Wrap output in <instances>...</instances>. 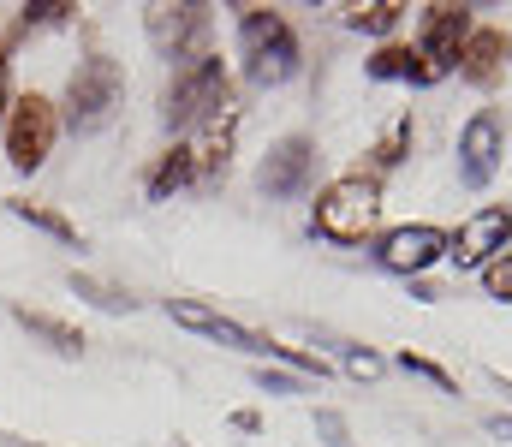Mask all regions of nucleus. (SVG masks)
I'll return each instance as SVG.
<instances>
[{
	"label": "nucleus",
	"instance_id": "10",
	"mask_svg": "<svg viewBox=\"0 0 512 447\" xmlns=\"http://www.w3.org/2000/svg\"><path fill=\"white\" fill-rule=\"evenodd\" d=\"M310 167H316V144L310 138H280V144L268 149V161H262V191L268 197H298L304 185H310Z\"/></svg>",
	"mask_w": 512,
	"mask_h": 447
},
{
	"label": "nucleus",
	"instance_id": "26",
	"mask_svg": "<svg viewBox=\"0 0 512 447\" xmlns=\"http://www.w3.org/2000/svg\"><path fill=\"white\" fill-rule=\"evenodd\" d=\"M441 78H447V66H435L429 54H417V60H411V84H441Z\"/></svg>",
	"mask_w": 512,
	"mask_h": 447
},
{
	"label": "nucleus",
	"instance_id": "14",
	"mask_svg": "<svg viewBox=\"0 0 512 447\" xmlns=\"http://www.w3.org/2000/svg\"><path fill=\"white\" fill-rule=\"evenodd\" d=\"M18 322H24V328H30L36 340H48V346H54L60 358H78V352H84V334H78L72 322L48 316V310H18Z\"/></svg>",
	"mask_w": 512,
	"mask_h": 447
},
{
	"label": "nucleus",
	"instance_id": "8",
	"mask_svg": "<svg viewBox=\"0 0 512 447\" xmlns=\"http://www.w3.org/2000/svg\"><path fill=\"white\" fill-rule=\"evenodd\" d=\"M203 36H209V6H149V42L167 60H197Z\"/></svg>",
	"mask_w": 512,
	"mask_h": 447
},
{
	"label": "nucleus",
	"instance_id": "29",
	"mask_svg": "<svg viewBox=\"0 0 512 447\" xmlns=\"http://www.w3.org/2000/svg\"><path fill=\"white\" fill-rule=\"evenodd\" d=\"M0 54H6V42H0ZM0 114H6V60H0Z\"/></svg>",
	"mask_w": 512,
	"mask_h": 447
},
{
	"label": "nucleus",
	"instance_id": "17",
	"mask_svg": "<svg viewBox=\"0 0 512 447\" xmlns=\"http://www.w3.org/2000/svg\"><path fill=\"white\" fill-rule=\"evenodd\" d=\"M72 293L90 298V304H102V310H131L137 298L120 293V287H108V281H90V275H72Z\"/></svg>",
	"mask_w": 512,
	"mask_h": 447
},
{
	"label": "nucleus",
	"instance_id": "5",
	"mask_svg": "<svg viewBox=\"0 0 512 447\" xmlns=\"http://www.w3.org/2000/svg\"><path fill=\"white\" fill-rule=\"evenodd\" d=\"M54 132H60V114L48 96H18L12 102V120H6V161L18 173H36L54 149Z\"/></svg>",
	"mask_w": 512,
	"mask_h": 447
},
{
	"label": "nucleus",
	"instance_id": "13",
	"mask_svg": "<svg viewBox=\"0 0 512 447\" xmlns=\"http://www.w3.org/2000/svg\"><path fill=\"white\" fill-rule=\"evenodd\" d=\"M507 30H471L465 36V48H459V78H471V84H495L501 78V66H507Z\"/></svg>",
	"mask_w": 512,
	"mask_h": 447
},
{
	"label": "nucleus",
	"instance_id": "27",
	"mask_svg": "<svg viewBox=\"0 0 512 447\" xmlns=\"http://www.w3.org/2000/svg\"><path fill=\"white\" fill-rule=\"evenodd\" d=\"M256 382H262V394H304V382H298V376H268V370H262Z\"/></svg>",
	"mask_w": 512,
	"mask_h": 447
},
{
	"label": "nucleus",
	"instance_id": "24",
	"mask_svg": "<svg viewBox=\"0 0 512 447\" xmlns=\"http://www.w3.org/2000/svg\"><path fill=\"white\" fill-rule=\"evenodd\" d=\"M399 364H405V370H411V376H423V382H435V388H447V394H453V376H447V370H441V364H429V358H411V352H405V358H399Z\"/></svg>",
	"mask_w": 512,
	"mask_h": 447
},
{
	"label": "nucleus",
	"instance_id": "12",
	"mask_svg": "<svg viewBox=\"0 0 512 447\" xmlns=\"http://www.w3.org/2000/svg\"><path fill=\"white\" fill-rule=\"evenodd\" d=\"M471 6H429L423 12V36H417V54H429L435 66H453L465 36H471Z\"/></svg>",
	"mask_w": 512,
	"mask_h": 447
},
{
	"label": "nucleus",
	"instance_id": "11",
	"mask_svg": "<svg viewBox=\"0 0 512 447\" xmlns=\"http://www.w3.org/2000/svg\"><path fill=\"white\" fill-rule=\"evenodd\" d=\"M167 316L179 322V328H191V334H209V340H221V346H239V352H280L274 340H256L251 328H239V322H227V316H215L209 304H191V298H173L167 304Z\"/></svg>",
	"mask_w": 512,
	"mask_h": 447
},
{
	"label": "nucleus",
	"instance_id": "25",
	"mask_svg": "<svg viewBox=\"0 0 512 447\" xmlns=\"http://www.w3.org/2000/svg\"><path fill=\"white\" fill-rule=\"evenodd\" d=\"M346 370H352V376H364V382H376V376H382V358H376V352L346 346Z\"/></svg>",
	"mask_w": 512,
	"mask_h": 447
},
{
	"label": "nucleus",
	"instance_id": "15",
	"mask_svg": "<svg viewBox=\"0 0 512 447\" xmlns=\"http://www.w3.org/2000/svg\"><path fill=\"white\" fill-rule=\"evenodd\" d=\"M191 179V149L179 144V149H167L155 167H149V197H167V191H179Z\"/></svg>",
	"mask_w": 512,
	"mask_h": 447
},
{
	"label": "nucleus",
	"instance_id": "7",
	"mask_svg": "<svg viewBox=\"0 0 512 447\" xmlns=\"http://www.w3.org/2000/svg\"><path fill=\"white\" fill-rule=\"evenodd\" d=\"M512 239V209H477L465 227H459V239L447 245V257L459 263V269H489L501 251H507Z\"/></svg>",
	"mask_w": 512,
	"mask_h": 447
},
{
	"label": "nucleus",
	"instance_id": "4",
	"mask_svg": "<svg viewBox=\"0 0 512 447\" xmlns=\"http://www.w3.org/2000/svg\"><path fill=\"white\" fill-rule=\"evenodd\" d=\"M120 96H126L120 66L102 60V54L84 60V66L72 72V90H66V126H72V132H96V126H108L114 108H120Z\"/></svg>",
	"mask_w": 512,
	"mask_h": 447
},
{
	"label": "nucleus",
	"instance_id": "22",
	"mask_svg": "<svg viewBox=\"0 0 512 447\" xmlns=\"http://www.w3.org/2000/svg\"><path fill=\"white\" fill-rule=\"evenodd\" d=\"M66 12H78L72 0H30L24 6V24H54V18H66Z\"/></svg>",
	"mask_w": 512,
	"mask_h": 447
},
{
	"label": "nucleus",
	"instance_id": "21",
	"mask_svg": "<svg viewBox=\"0 0 512 447\" xmlns=\"http://www.w3.org/2000/svg\"><path fill=\"white\" fill-rule=\"evenodd\" d=\"M483 287H489V298H512V251H501V257L483 269Z\"/></svg>",
	"mask_w": 512,
	"mask_h": 447
},
{
	"label": "nucleus",
	"instance_id": "18",
	"mask_svg": "<svg viewBox=\"0 0 512 447\" xmlns=\"http://www.w3.org/2000/svg\"><path fill=\"white\" fill-rule=\"evenodd\" d=\"M12 215H24L30 227H42V233H54V239H66V245L78 239V227H72L66 215H54V209H42V203H12Z\"/></svg>",
	"mask_w": 512,
	"mask_h": 447
},
{
	"label": "nucleus",
	"instance_id": "16",
	"mask_svg": "<svg viewBox=\"0 0 512 447\" xmlns=\"http://www.w3.org/2000/svg\"><path fill=\"white\" fill-rule=\"evenodd\" d=\"M399 0H370V6H346V24L352 30H370V36H387L393 24H399Z\"/></svg>",
	"mask_w": 512,
	"mask_h": 447
},
{
	"label": "nucleus",
	"instance_id": "9",
	"mask_svg": "<svg viewBox=\"0 0 512 447\" xmlns=\"http://www.w3.org/2000/svg\"><path fill=\"white\" fill-rule=\"evenodd\" d=\"M447 245H453V239H447L441 227H423V221H417V227H393L376 257H382V269H393V275H423L429 263L447 257Z\"/></svg>",
	"mask_w": 512,
	"mask_h": 447
},
{
	"label": "nucleus",
	"instance_id": "6",
	"mask_svg": "<svg viewBox=\"0 0 512 447\" xmlns=\"http://www.w3.org/2000/svg\"><path fill=\"white\" fill-rule=\"evenodd\" d=\"M501 155H507V132H501V114H471L465 132H459V179L471 191H483L495 173H501Z\"/></svg>",
	"mask_w": 512,
	"mask_h": 447
},
{
	"label": "nucleus",
	"instance_id": "3",
	"mask_svg": "<svg viewBox=\"0 0 512 447\" xmlns=\"http://www.w3.org/2000/svg\"><path fill=\"white\" fill-rule=\"evenodd\" d=\"M239 42L251 54V84H286L298 72V36L286 30V18H274L268 6H245L239 18Z\"/></svg>",
	"mask_w": 512,
	"mask_h": 447
},
{
	"label": "nucleus",
	"instance_id": "28",
	"mask_svg": "<svg viewBox=\"0 0 512 447\" xmlns=\"http://www.w3.org/2000/svg\"><path fill=\"white\" fill-rule=\"evenodd\" d=\"M489 430H495L501 442H512V418H489Z\"/></svg>",
	"mask_w": 512,
	"mask_h": 447
},
{
	"label": "nucleus",
	"instance_id": "19",
	"mask_svg": "<svg viewBox=\"0 0 512 447\" xmlns=\"http://www.w3.org/2000/svg\"><path fill=\"white\" fill-rule=\"evenodd\" d=\"M411 60H417V48H405V42H387L382 54L370 60V78H411Z\"/></svg>",
	"mask_w": 512,
	"mask_h": 447
},
{
	"label": "nucleus",
	"instance_id": "23",
	"mask_svg": "<svg viewBox=\"0 0 512 447\" xmlns=\"http://www.w3.org/2000/svg\"><path fill=\"white\" fill-rule=\"evenodd\" d=\"M316 436L328 447H352V436H346V418L340 412H316Z\"/></svg>",
	"mask_w": 512,
	"mask_h": 447
},
{
	"label": "nucleus",
	"instance_id": "20",
	"mask_svg": "<svg viewBox=\"0 0 512 447\" xmlns=\"http://www.w3.org/2000/svg\"><path fill=\"white\" fill-rule=\"evenodd\" d=\"M405 149H411V114H405V120H393V132L376 144V167H399V161H405Z\"/></svg>",
	"mask_w": 512,
	"mask_h": 447
},
{
	"label": "nucleus",
	"instance_id": "2",
	"mask_svg": "<svg viewBox=\"0 0 512 447\" xmlns=\"http://www.w3.org/2000/svg\"><path fill=\"white\" fill-rule=\"evenodd\" d=\"M221 108H227V72H221L215 54H197V60H185V66L173 72L161 120H167L173 132H185V126H197V120H215Z\"/></svg>",
	"mask_w": 512,
	"mask_h": 447
},
{
	"label": "nucleus",
	"instance_id": "1",
	"mask_svg": "<svg viewBox=\"0 0 512 447\" xmlns=\"http://www.w3.org/2000/svg\"><path fill=\"white\" fill-rule=\"evenodd\" d=\"M376 215H382L376 173H346L316 197V233L334 239V245H364L376 233Z\"/></svg>",
	"mask_w": 512,
	"mask_h": 447
}]
</instances>
